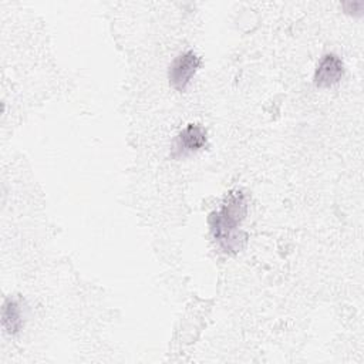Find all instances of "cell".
I'll return each mask as SVG.
<instances>
[{"instance_id":"1","label":"cell","mask_w":364,"mask_h":364,"mask_svg":"<svg viewBox=\"0 0 364 364\" xmlns=\"http://www.w3.org/2000/svg\"><path fill=\"white\" fill-rule=\"evenodd\" d=\"M246 215V198L240 191H232L226 196L225 203L209 216L212 235L220 249L226 253H236L242 249L245 235L239 226Z\"/></svg>"},{"instance_id":"5","label":"cell","mask_w":364,"mask_h":364,"mask_svg":"<svg viewBox=\"0 0 364 364\" xmlns=\"http://www.w3.org/2000/svg\"><path fill=\"white\" fill-rule=\"evenodd\" d=\"M1 323H3V328L9 333V334H16L21 330L23 326V320H21V311H20V306L18 303L9 297L6 299V301L3 303V310H1Z\"/></svg>"},{"instance_id":"3","label":"cell","mask_w":364,"mask_h":364,"mask_svg":"<svg viewBox=\"0 0 364 364\" xmlns=\"http://www.w3.org/2000/svg\"><path fill=\"white\" fill-rule=\"evenodd\" d=\"M344 73V65L340 57L336 54H326L321 57L316 73H314V84L318 88H328L337 84Z\"/></svg>"},{"instance_id":"2","label":"cell","mask_w":364,"mask_h":364,"mask_svg":"<svg viewBox=\"0 0 364 364\" xmlns=\"http://www.w3.org/2000/svg\"><path fill=\"white\" fill-rule=\"evenodd\" d=\"M200 65V58L193 51L179 54L169 67V82L176 91H183Z\"/></svg>"},{"instance_id":"4","label":"cell","mask_w":364,"mask_h":364,"mask_svg":"<svg viewBox=\"0 0 364 364\" xmlns=\"http://www.w3.org/2000/svg\"><path fill=\"white\" fill-rule=\"evenodd\" d=\"M206 144V131L203 127L189 124L176 139V151L179 155H185L203 148Z\"/></svg>"}]
</instances>
